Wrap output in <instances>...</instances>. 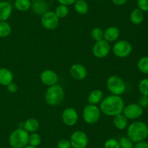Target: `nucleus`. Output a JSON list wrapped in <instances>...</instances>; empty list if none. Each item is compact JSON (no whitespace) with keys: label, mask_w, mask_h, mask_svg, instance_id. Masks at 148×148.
Returning <instances> with one entry per match:
<instances>
[{"label":"nucleus","mask_w":148,"mask_h":148,"mask_svg":"<svg viewBox=\"0 0 148 148\" xmlns=\"http://www.w3.org/2000/svg\"><path fill=\"white\" fill-rule=\"evenodd\" d=\"M124 108L123 99L119 95L108 96L101 102L100 109L103 114L109 116H116L121 114Z\"/></svg>","instance_id":"obj_1"},{"label":"nucleus","mask_w":148,"mask_h":148,"mask_svg":"<svg viewBox=\"0 0 148 148\" xmlns=\"http://www.w3.org/2000/svg\"><path fill=\"white\" fill-rule=\"evenodd\" d=\"M127 136L133 142H141L148 136V126L142 121L132 123L127 129Z\"/></svg>","instance_id":"obj_2"},{"label":"nucleus","mask_w":148,"mask_h":148,"mask_svg":"<svg viewBox=\"0 0 148 148\" xmlns=\"http://www.w3.org/2000/svg\"><path fill=\"white\" fill-rule=\"evenodd\" d=\"M64 98V91L59 85L51 86L46 90L45 94V100L46 102L52 106L58 105L63 101Z\"/></svg>","instance_id":"obj_3"},{"label":"nucleus","mask_w":148,"mask_h":148,"mask_svg":"<svg viewBox=\"0 0 148 148\" xmlns=\"http://www.w3.org/2000/svg\"><path fill=\"white\" fill-rule=\"evenodd\" d=\"M28 132L25 129H17L13 131L9 138V142L13 148H24L28 143Z\"/></svg>","instance_id":"obj_4"},{"label":"nucleus","mask_w":148,"mask_h":148,"mask_svg":"<svg viewBox=\"0 0 148 148\" xmlns=\"http://www.w3.org/2000/svg\"><path fill=\"white\" fill-rule=\"evenodd\" d=\"M106 86L108 91L114 95H121L126 90L125 82L116 75H112L108 78Z\"/></svg>","instance_id":"obj_5"},{"label":"nucleus","mask_w":148,"mask_h":148,"mask_svg":"<svg viewBox=\"0 0 148 148\" xmlns=\"http://www.w3.org/2000/svg\"><path fill=\"white\" fill-rule=\"evenodd\" d=\"M101 112L95 104H88L84 107L83 118L86 123L92 124L99 120Z\"/></svg>","instance_id":"obj_6"},{"label":"nucleus","mask_w":148,"mask_h":148,"mask_svg":"<svg viewBox=\"0 0 148 148\" xmlns=\"http://www.w3.org/2000/svg\"><path fill=\"white\" fill-rule=\"evenodd\" d=\"M113 51H114V54L116 57L124 58L131 54L132 51V46L131 44L127 41H119L114 45Z\"/></svg>","instance_id":"obj_7"},{"label":"nucleus","mask_w":148,"mask_h":148,"mask_svg":"<svg viewBox=\"0 0 148 148\" xmlns=\"http://www.w3.org/2000/svg\"><path fill=\"white\" fill-rule=\"evenodd\" d=\"M71 146L73 148H85L88 144V138L82 131H76L70 138Z\"/></svg>","instance_id":"obj_8"},{"label":"nucleus","mask_w":148,"mask_h":148,"mask_svg":"<svg viewBox=\"0 0 148 148\" xmlns=\"http://www.w3.org/2000/svg\"><path fill=\"white\" fill-rule=\"evenodd\" d=\"M59 17L55 12L48 11L41 17V24L47 30H53L59 25Z\"/></svg>","instance_id":"obj_9"},{"label":"nucleus","mask_w":148,"mask_h":148,"mask_svg":"<svg viewBox=\"0 0 148 148\" xmlns=\"http://www.w3.org/2000/svg\"><path fill=\"white\" fill-rule=\"evenodd\" d=\"M110 52V44L105 39L96 41L92 47V53L98 58L106 57Z\"/></svg>","instance_id":"obj_10"},{"label":"nucleus","mask_w":148,"mask_h":148,"mask_svg":"<svg viewBox=\"0 0 148 148\" xmlns=\"http://www.w3.org/2000/svg\"><path fill=\"white\" fill-rule=\"evenodd\" d=\"M123 113L124 115L127 119H137L143 115V107H142L139 104L132 103L126 106L123 110Z\"/></svg>","instance_id":"obj_11"},{"label":"nucleus","mask_w":148,"mask_h":148,"mask_svg":"<svg viewBox=\"0 0 148 148\" xmlns=\"http://www.w3.org/2000/svg\"><path fill=\"white\" fill-rule=\"evenodd\" d=\"M62 120L66 126H74L78 120V115L76 110L72 107H69L62 113Z\"/></svg>","instance_id":"obj_12"},{"label":"nucleus","mask_w":148,"mask_h":148,"mask_svg":"<svg viewBox=\"0 0 148 148\" xmlns=\"http://www.w3.org/2000/svg\"><path fill=\"white\" fill-rule=\"evenodd\" d=\"M41 81L46 86H53L58 82V75L56 73L51 70L44 71L40 74Z\"/></svg>","instance_id":"obj_13"},{"label":"nucleus","mask_w":148,"mask_h":148,"mask_svg":"<svg viewBox=\"0 0 148 148\" xmlns=\"http://www.w3.org/2000/svg\"><path fill=\"white\" fill-rule=\"evenodd\" d=\"M70 74L75 79L82 80L87 76V70L81 64H74L70 68Z\"/></svg>","instance_id":"obj_14"},{"label":"nucleus","mask_w":148,"mask_h":148,"mask_svg":"<svg viewBox=\"0 0 148 148\" xmlns=\"http://www.w3.org/2000/svg\"><path fill=\"white\" fill-rule=\"evenodd\" d=\"M32 10L37 15H43L49 11V4L46 0H37L31 5Z\"/></svg>","instance_id":"obj_15"},{"label":"nucleus","mask_w":148,"mask_h":148,"mask_svg":"<svg viewBox=\"0 0 148 148\" xmlns=\"http://www.w3.org/2000/svg\"><path fill=\"white\" fill-rule=\"evenodd\" d=\"M12 11V5L8 1H0V21H6L10 17Z\"/></svg>","instance_id":"obj_16"},{"label":"nucleus","mask_w":148,"mask_h":148,"mask_svg":"<svg viewBox=\"0 0 148 148\" xmlns=\"http://www.w3.org/2000/svg\"><path fill=\"white\" fill-rule=\"evenodd\" d=\"M119 36V30L115 26H111L103 32V38L107 41H114Z\"/></svg>","instance_id":"obj_17"},{"label":"nucleus","mask_w":148,"mask_h":148,"mask_svg":"<svg viewBox=\"0 0 148 148\" xmlns=\"http://www.w3.org/2000/svg\"><path fill=\"white\" fill-rule=\"evenodd\" d=\"M13 74L7 68H0V84L8 86L12 82Z\"/></svg>","instance_id":"obj_18"},{"label":"nucleus","mask_w":148,"mask_h":148,"mask_svg":"<svg viewBox=\"0 0 148 148\" xmlns=\"http://www.w3.org/2000/svg\"><path fill=\"white\" fill-rule=\"evenodd\" d=\"M103 97V91L99 89H95L90 93L88 97V101L90 104H96L102 101Z\"/></svg>","instance_id":"obj_19"},{"label":"nucleus","mask_w":148,"mask_h":148,"mask_svg":"<svg viewBox=\"0 0 148 148\" xmlns=\"http://www.w3.org/2000/svg\"><path fill=\"white\" fill-rule=\"evenodd\" d=\"M144 20V13L139 8H136L132 11L130 14V20L134 25H140Z\"/></svg>","instance_id":"obj_20"},{"label":"nucleus","mask_w":148,"mask_h":148,"mask_svg":"<svg viewBox=\"0 0 148 148\" xmlns=\"http://www.w3.org/2000/svg\"><path fill=\"white\" fill-rule=\"evenodd\" d=\"M114 124L118 129L123 130L126 129L128 125V120L127 118L124 115L119 114L117 115L114 116Z\"/></svg>","instance_id":"obj_21"},{"label":"nucleus","mask_w":148,"mask_h":148,"mask_svg":"<svg viewBox=\"0 0 148 148\" xmlns=\"http://www.w3.org/2000/svg\"><path fill=\"white\" fill-rule=\"evenodd\" d=\"M39 123L36 118H29L25 122L24 129L27 132H35L38 129Z\"/></svg>","instance_id":"obj_22"},{"label":"nucleus","mask_w":148,"mask_h":148,"mask_svg":"<svg viewBox=\"0 0 148 148\" xmlns=\"http://www.w3.org/2000/svg\"><path fill=\"white\" fill-rule=\"evenodd\" d=\"M75 9L79 14L85 15L88 12L89 7L85 0H76L75 3Z\"/></svg>","instance_id":"obj_23"},{"label":"nucleus","mask_w":148,"mask_h":148,"mask_svg":"<svg viewBox=\"0 0 148 148\" xmlns=\"http://www.w3.org/2000/svg\"><path fill=\"white\" fill-rule=\"evenodd\" d=\"M31 1L30 0H15L14 7L17 10L25 12L28 10L31 7Z\"/></svg>","instance_id":"obj_24"},{"label":"nucleus","mask_w":148,"mask_h":148,"mask_svg":"<svg viewBox=\"0 0 148 148\" xmlns=\"http://www.w3.org/2000/svg\"><path fill=\"white\" fill-rule=\"evenodd\" d=\"M11 26L5 21H0V38L7 37L11 33Z\"/></svg>","instance_id":"obj_25"},{"label":"nucleus","mask_w":148,"mask_h":148,"mask_svg":"<svg viewBox=\"0 0 148 148\" xmlns=\"http://www.w3.org/2000/svg\"><path fill=\"white\" fill-rule=\"evenodd\" d=\"M137 67L142 73L148 74V57L145 56L140 58L137 62Z\"/></svg>","instance_id":"obj_26"},{"label":"nucleus","mask_w":148,"mask_h":148,"mask_svg":"<svg viewBox=\"0 0 148 148\" xmlns=\"http://www.w3.org/2000/svg\"><path fill=\"white\" fill-rule=\"evenodd\" d=\"M55 13H56V15L59 18H64L69 13V9H68L67 6L60 4L56 8Z\"/></svg>","instance_id":"obj_27"},{"label":"nucleus","mask_w":148,"mask_h":148,"mask_svg":"<svg viewBox=\"0 0 148 148\" xmlns=\"http://www.w3.org/2000/svg\"><path fill=\"white\" fill-rule=\"evenodd\" d=\"M40 141H41V138H40V135H39L38 133H32L30 136H29L28 143H30V145H31V146H38L40 143Z\"/></svg>","instance_id":"obj_28"},{"label":"nucleus","mask_w":148,"mask_h":148,"mask_svg":"<svg viewBox=\"0 0 148 148\" xmlns=\"http://www.w3.org/2000/svg\"><path fill=\"white\" fill-rule=\"evenodd\" d=\"M91 36L96 41H101L103 38V31L100 28H95L91 32Z\"/></svg>","instance_id":"obj_29"},{"label":"nucleus","mask_w":148,"mask_h":148,"mask_svg":"<svg viewBox=\"0 0 148 148\" xmlns=\"http://www.w3.org/2000/svg\"><path fill=\"white\" fill-rule=\"evenodd\" d=\"M139 90L142 95L148 96V78L141 80L139 84Z\"/></svg>","instance_id":"obj_30"},{"label":"nucleus","mask_w":148,"mask_h":148,"mask_svg":"<svg viewBox=\"0 0 148 148\" xmlns=\"http://www.w3.org/2000/svg\"><path fill=\"white\" fill-rule=\"evenodd\" d=\"M134 142L127 136H124L120 139V147L121 148H134Z\"/></svg>","instance_id":"obj_31"},{"label":"nucleus","mask_w":148,"mask_h":148,"mask_svg":"<svg viewBox=\"0 0 148 148\" xmlns=\"http://www.w3.org/2000/svg\"><path fill=\"white\" fill-rule=\"evenodd\" d=\"M105 148H121L119 141L115 139H109L105 142L104 145Z\"/></svg>","instance_id":"obj_32"},{"label":"nucleus","mask_w":148,"mask_h":148,"mask_svg":"<svg viewBox=\"0 0 148 148\" xmlns=\"http://www.w3.org/2000/svg\"><path fill=\"white\" fill-rule=\"evenodd\" d=\"M137 7L143 12H148V0H137Z\"/></svg>","instance_id":"obj_33"},{"label":"nucleus","mask_w":148,"mask_h":148,"mask_svg":"<svg viewBox=\"0 0 148 148\" xmlns=\"http://www.w3.org/2000/svg\"><path fill=\"white\" fill-rule=\"evenodd\" d=\"M58 148H70L71 143L69 140L66 139H62L59 141L57 144Z\"/></svg>","instance_id":"obj_34"},{"label":"nucleus","mask_w":148,"mask_h":148,"mask_svg":"<svg viewBox=\"0 0 148 148\" xmlns=\"http://www.w3.org/2000/svg\"><path fill=\"white\" fill-rule=\"evenodd\" d=\"M139 104L142 107H146L148 106V96L143 95L139 100Z\"/></svg>","instance_id":"obj_35"},{"label":"nucleus","mask_w":148,"mask_h":148,"mask_svg":"<svg viewBox=\"0 0 148 148\" xmlns=\"http://www.w3.org/2000/svg\"><path fill=\"white\" fill-rule=\"evenodd\" d=\"M134 148H148V142L145 141H141L136 143Z\"/></svg>","instance_id":"obj_36"},{"label":"nucleus","mask_w":148,"mask_h":148,"mask_svg":"<svg viewBox=\"0 0 148 148\" xmlns=\"http://www.w3.org/2000/svg\"><path fill=\"white\" fill-rule=\"evenodd\" d=\"M7 89H8V91L11 93L16 92L17 90V85H16L15 84H14V83L12 82L11 84H10L8 86H7Z\"/></svg>","instance_id":"obj_37"},{"label":"nucleus","mask_w":148,"mask_h":148,"mask_svg":"<svg viewBox=\"0 0 148 148\" xmlns=\"http://www.w3.org/2000/svg\"><path fill=\"white\" fill-rule=\"evenodd\" d=\"M60 4H63V5L69 6L74 4L76 1V0H58Z\"/></svg>","instance_id":"obj_38"},{"label":"nucleus","mask_w":148,"mask_h":148,"mask_svg":"<svg viewBox=\"0 0 148 148\" xmlns=\"http://www.w3.org/2000/svg\"><path fill=\"white\" fill-rule=\"evenodd\" d=\"M114 4L117 6H122L127 2L128 0H111Z\"/></svg>","instance_id":"obj_39"},{"label":"nucleus","mask_w":148,"mask_h":148,"mask_svg":"<svg viewBox=\"0 0 148 148\" xmlns=\"http://www.w3.org/2000/svg\"><path fill=\"white\" fill-rule=\"evenodd\" d=\"M24 148H36V147L31 146V145H29V146H26V147H25Z\"/></svg>","instance_id":"obj_40"},{"label":"nucleus","mask_w":148,"mask_h":148,"mask_svg":"<svg viewBox=\"0 0 148 148\" xmlns=\"http://www.w3.org/2000/svg\"><path fill=\"white\" fill-rule=\"evenodd\" d=\"M30 1H37V0H30Z\"/></svg>","instance_id":"obj_41"}]
</instances>
